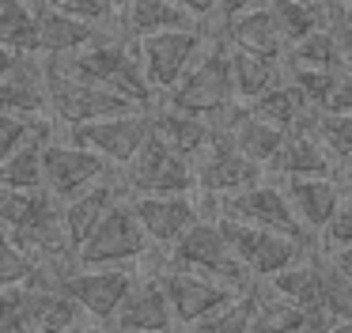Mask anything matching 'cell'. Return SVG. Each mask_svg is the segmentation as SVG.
I'll use <instances>...</instances> for the list:
<instances>
[{"label": "cell", "mask_w": 352, "mask_h": 333, "mask_svg": "<svg viewBox=\"0 0 352 333\" xmlns=\"http://www.w3.org/2000/svg\"><path fill=\"white\" fill-rule=\"evenodd\" d=\"M208 30L220 34L228 45H239V50H254V53H265V57H284L288 53V38H284L280 23L273 19L269 4L243 12L228 23H208Z\"/></svg>", "instance_id": "cell-22"}, {"label": "cell", "mask_w": 352, "mask_h": 333, "mask_svg": "<svg viewBox=\"0 0 352 333\" xmlns=\"http://www.w3.org/2000/svg\"><path fill=\"white\" fill-rule=\"evenodd\" d=\"M110 325L118 333H178V322L170 314V303L163 295L155 272H137V280L118 303Z\"/></svg>", "instance_id": "cell-14"}, {"label": "cell", "mask_w": 352, "mask_h": 333, "mask_svg": "<svg viewBox=\"0 0 352 333\" xmlns=\"http://www.w3.org/2000/svg\"><path fill=\"white\" fill-rule=\"evenodd\" d=\"M152 272H155V280H160L163 295H167L178 330L197 325L201 318H208L212 310H220L223 303H231L239 292H243V288H235V284H223V280L201 277V272H190V269H175V265H167V261L155 265Z\"/></svg>", "instance_id": "cell-7"}, {"label": "cell", "mask_w": 352, "mask_h": 333, "mask_svg": "<svg viewBox=\"0 0 352 333\" xmlns=\"http://www.w3.org/2000/svg\"><path fill=\"white\" fill-rule=\"evenodd\" d=\"M0 333H31V318H27V284L0 288Z\"/></svg>", "instance_id": "cell-39"}, {"label": "cell", "mask_w": 352, "mask_h": 333, "mask_svg": "<svg viewBox=\"0 0 352 333\" xmlns=\"http://www.w3.org/2000/svg\"><path fill=\"white\" fill-rule=\"evenodd\" d=\"M322 110H329V114H352V76L349 72H341V80H337V87L329 91V98H326V106Z\"/></svg>", "instance_id": "cell-44"}, {"label": "cell", "mask_w": 352, "mask_h": 333, "mask_svg": "<svg viewBox=\"0 0 352 333\" xmlns=\"http://www.w3.org/2000/svg\"><path fill=\"white\" fill-rule=\"evenodd\" d=\"M265 171L276 174V178H326V174H341L333 163V155L322 148L314 125L288 129Z\"/></svg>", "instance_id": "cell-17"}, {"label": "cell", "mask_w": 352, "mask_h": 333, "mask_svg": "<svg viewBox=\"0 0 352 333\" xmlns=\"http://www.w3.org/2000/svg\"><path fill=\"white\" fill-rule=\"evenodd\" d=\"M57 197L46 189H16V186H0V231H19V227L34 224L46 208H54Z\"/></svg>", "instance_id": "cell-30"}, {"label": "cell", "mask_w": 352, "mask_h": 333, "mask_svg": "<svg viewBox=\"0 0 352 333\" xmlns=\"http://www.w3.org/2000/svg\"><path fill=\"white\" fill-rule=\"evenodd\" d=\"M125 197V186H122V174L110 171L107 178L91 182L87 189H80L76 197H69V201H61V224H65V235H69L72 250L80 246V242L91 235V227L99 224L102 216H107L110 208H114L118 201Z\"/></svg>", "instance_id": "cell-20"}, {"label": "cell", "mask_w": 352, "mask_h": 333, "mask_svg": "<svg viewBox=\"0 0 352 333\" xmlns=\"http://www.w3.org/2000/svg\"><path fill=\"white\" fill-rule=\"evenodd\" d=\"M42 4L57 8V12H69V15H80V19H91V23H110L114 15L102 8V0H42Z\"/></svg>", "instance_id": "cell-43"}, {"label": "cell", "mask_w": 352, "mask_h": 333, "mask_svg": "<svg viewBox=\"0 0 352 333\" xmlns=\"http://www.w3.org/2000/svg\"><path fill=\"white\" fill-rule=\"evenodd\" d=\"M349 174H352V163H349Z\"/></svg>", "instance_id": "cell-53"}, {"label": "cell", "mask_w": 352, "mask_h": 333, "mask_svg": "<svg viewBox=\"0 0 352 333\" xmlns=\"http://www.w3.org/2000/svg\"><path fill=\"white\" fill-rule=\"evenodd\" d=\"M50 121V118H46ZM34 125L38 121H27V118H16V114H4L0 110V159H8L12 151L19 148V144L27 140V136L34 133Z\"/></svg>", "instance_id": "cell-42"}, {"label": "cell", "mask_w": 352, "mask_h": 333, "mask_svg": "<svg viewBox=\"0 0 352 333\" xmlns=\"http://www.w3.org/2000/svg\"><path fill=\"white\" fill-rule=\"evenodd\" d=\"M284 133H288V129L273 125V121H261V118H254V114L246 110V118L239 121V129H235V148L243 151L246 159H254V163L269 166V159L276 155V148H280Z\"/></svg>", "instance_id": "cell-31"}, {"label": "cell", "mask_w": 352, "mask_h": 333, "mask_svg": "<svg viewBox=\"0 0 352 333\" xmlns=\"http://www.w3.org/2000/svg\"><path fill=\"white\" fill-rule=\"evenodd\" d=\"M220 231L228 239V246L235 250V257L246 265L254 280H269L273 272L288 269V265L303 261L311 250H318L314 242L307 239H292V235H280V231H265V227H254V224H243V219H231V216H220Z\"/></svg>", "instance_id": "cell-3"}, {"label": "cell", "mask_w": 352, "mask_h": 333, "mask_svg": "<svg viewBox=\"0 0 352 333\" xmlns=\"http://www.w3.org/2000/svg\"><path fill=\"white\" fill-rule=\"evenodd\" d=\"M246 110H250L254 118L273 121V125H280V129H296L299 121H303L311 110H318V106L307 103L303 91H299L292 80H280V83H273L269 91H261L258 98H250Z\"/></svg>", "instance_id": "cell-28"}, {"label": "cell", "mask_w": 352, "mask_h": 333, "mask_svg": "<svg viewBox=\"0 0 352 333\" xmlns=\"http://www.w3.org/2000/svg\"><path fill=\"white\" fill-rule=\"evenodd\" d=\"M31 8H34V53H42V57H69V53L84 50L102 30V23L57 12L42 0H31Z\"/></svg>", "instance_id": "cell-18"}, {"label": "cell", "mask_w": 352, "mask_h": 333, "mask_svg": "<svg viewBox=\"0 0 352 333\" xmlns=\"http://www.w3.org/2000/svg\"><path fill=\"white\" fill-rule=\"evenodd\" d=\"M341 186H344V193H352V174H344V178H341Z\"/></svg>", "instance_id": "cell-52"}, {"label": "cell", "mask_w": 352, "mask_h": 333, "mask_svg": "<svg viewBox=\"0 0 352 333\" xmlns=\"http://www.w3.org/2000/svg\"><path fill=\"white\" fill-rule=\"evenodd\" d=\"M129 204L137 212L140 227H144L148 242H155L163 250L201 216L193 193H129Z\"/></svg>", "instance_id": "cell-15"}, {"label": "cell", "mask_w": 352, "mask_h": 333, "mask_svg": "<svg viewBox=\"0 0 352 333\" xmlns=\"http://www.w3.org/2000/svg\"><path fill=\"white\" fill-rule=\"evenodd\" d=\"M246 333H307V314L292 299L276 295L265 280H258V303Z\"/></svg>", "instance_id": "cell-29"}, {"label": "cell", "mask_w": 352, "mask_h": 333, "mask_svg": "<svg viewBox=\"0 0 352 333\" xmlns=\"http://www.w3.org/2000/svg\"><path fill=\"white\" fill-rule=\"evenodd\" d=\"M133 280H137V265H95V269H84V265H80V269L61 284V292L72 295L76 307L84 310L87 318L110 325V318H114L118 303L129 292Z\"/></svg>", "instance_id": "cell-13"}, {"label": "cell", "mask_w": 352, "mask_h": 333, "mask_svg": "<svg viewBox=\"0 0 352 333\" xmlns=\"http://www.w3.org/2000/svg\"><path fill=\"white\" fill-rule=\"evenodd\" d=\"M69 140L99 151L110 166L122 171V166L140 151V144L148 140V110H125V114H114V118L69 125Z\"/></svg>", "instance_id": "cell-12"}, {"label": "cell", "mask_w": 352, "mask_h": 333, "mask_svg": "<svg viewBox=\"0 0 352 333\" xmlns=\"http://www.w3.org/2000/svg\"><path fill=\"white\" fill-rule=\"evenodd\" d=\"M16 61H19V53H12V50H4V45H0V80L12 72V65H16Z\"/></svg>", "instance_id": "cell-49"}, {"label": "cell", "mask_w": 352, "mask_h": 333, "mask_svg": "<svg viewBox=\"0 0 352 333\" xmlns=\"http://www.w3.org/2000/svg\"><path fill=\"white\" fill-rule=\"evenodd\" d=\"M269 288H273L276 295H284V299H292L299 310L307 314V333H322L329 325L326 310H322V284H318V250H311V254L303 257V261L288 265V269L273 272V277L265 280Z\"/></svg>", "instance_id": "cell-21"}, {"label": "cell", "mask_w": 352, "mask_h": 333, "mask_svg": "<svg viewBox=\"0 0 352 333\" xmlns=\"http://www.w3.org/2000/svg\"><path fill=\"white\" fill-rule=\"evenodd\" d=\"M193 178H197L193 193L228 197V193H239V189H250L258 182H265V166L246 159L231 140H208L193 155Z\"/></svg>", "instance_id": "cell-11"}, {"label": "cell", "mask_w": 352, "mask_h": 333, "mask_svg": "<svg viewBox=\"0 0 352 333\" xmlns=\"http://www.w3.org/2000/svg\"><path fill=\"white\" fill-rule=\"evenodd\" d=\"M27 318H31V333H65L84 318V310L61 288H31L27 284Z\"/></svg>", "instance_id": "cell-26"}, {"label": "cell", "mask_w": 352, "mask_h": 333, "mask_svg": "<svg viewBox=\"0 0 352 333\" xmlns=\"http://www.w3.org/2000/svg\"><path fill=\"white\" fill-rule=\"evenodd\" d=\"M167 265L201 272V277L223 280V284H235V288L254 284V277L246 272V265L239 261L235 250L228 246V239H223L220 219H205V216H197L167 246Z\"/></svg>", "instance_id": "cell-1"}, {"label": "cell", "mask_w": 352, "mask_h": 333, "mask_svg": "<svg viewBox=\"0 0 352 333\" xmlns=\"http://www.w3.org/2000/svg\"><path fill=\"white\" fill-rule=\"evenodd\" d=\"M280 189L288 197L296 219L311 231V239L318 242L322 231H326L329 216H333L337 201H341L344 186L341 174H326V178H280Z\"/></svg>", "instance_id": "cell-19"}, {"label": "cell", "mask_w": 352, "mask_h": 333, "mask_svg": "<svg viewBox=\"0 0 352 333\" xmlns=\"http://www.w3.org/2000/svg\"><path fill=\"white\" fill-rule=\"evenodd\" d=\"M148 136H155V140L167 144L170 151H178V155L193 159L208 144V125H205L201 114L178 110L167 98H155V103L148 106Z\"/></svg>", "instance_id": "cell-23"}, {"label": "cell", "mask_w": 352, "mask_h": 333, "mask_svg": "<svg viewBox=\"0 0 352 333\" xmlns=\"http://www.w3.org/2000/svg\"><path fill=\"white\" fill-rule=\"evenodd\" d=\"M269 12L280 23L288 45L311 30L326 27V0H269Z\"/></svg>", "instance_id": "cell-32"}, {"label": "cell", "mask_w": 352, "mask_h": 333, "mask_svg": "<svg viewBox=\"0 0 352 333\" xmlns=\"http://www.w3.org/2000/svg\"><path fill=\"white\" fill-rule=\"evenodd\" d=\"M46 65V98H50V118L65 121V125H84V121H99V118H114L125 110H144L133 98L107 91L99 83H87L80 76L65 72L57 65V57H42Z\"/></svg>", "instance_id": "cell-2"}, {"label": "cell", "mask_w": 352, "mask_h": 333, "mask_svg": "<svg viewBox=\"0 0 352 333\" xmlns=\"http://www.w3.org/2000/svg\"><path fill=\"white\" fill-rule=\"evenodd\" d=\"M65 333H118L114 325H107V322H95V318H80L76 325H72V330H65Z\"/></svg>", "instance_id": "cell-48"}, {"label": "cell", "mask_w": 352, "mask_h": 333, "mask_svg": "<svg viewBox=\"0 0 352 333\" xmlns=\"http://www.w3.org/2000/svg\"><path fill=\"white\" fill-rule=\"evenodd\" d=\"M284 80H292L299 91H303V98L311 106H326L329 91L337 87V80H341V68H311V65H296V61H284Z\"/></svg>", "instance_id": "cell-38"}, {"label": "cell", "mask_w": 352, "mask_h": 333, "mask_svg": "<svg viewBox=\"0 0 352 333\" xmlns=\"http://www.w3.org/2000/svg\"><path fill=\"white\" fill-rule=\"evenodd\" d=\"M261 4H269V0H216V12L208 23H228V19H235V15H243V12H254V8H261Z\"/></svg>", "instance_id": "cell-45"}, {"label": "cell", "mask_w": 352, "mask_h": 333, "mask_svg": "<svg viewBox=\"0 0 352 333\" xmlns=\"http://www.w3.org/2000/svg\"><path fill=\"white\" fill-rule=\"evenodd\" d=\"M318 250H322V254H326L329 261L337 265V269L344 272V277L352 280V246H318Z\"/></svg>", "instance_id": "cell-46"}, {"label": "cell", "mask_w": 352, "mask_h": 333, "mask_svg": "<svg viewBox=\"0 0 352 333\" xmlns=\"http://www.w3.org/2000/svg\"><path fill=\"white\" fill-rule=\"evenodd\" d=\"M284 61H296V65H311V68H341V53H337V38L329 27H318L311 34L296 38L284 53ZM344 72V68H341Z\"/></svg>", "instance_id": "cell-36"}, {"label": "cell", "mask_w": 352, "mask_h": 333, "mask_svg": "<svg viewBox=\"0 0 352 333\" xmlns=\"http://www.w3.org/2000/svg\"><path fill=\"white\" fill-rule=\"evenodd\" d=\"M160 98H167L170 106H178V110L201 114V118H205L208 110H216L220 103L235 98V87H231V65H228V42L208 30V42H205V50H201V57L193 61L190 72Z\"/></svg>", "instance_id": "cell-5"}, {"label": "cell", "mask_w": 352, "mask_h": 333, "mask_svg": "<svg viewBox=\"0 0 352 333\" xmlns=\"http://www.w3.org/2000/svg\"><path fill=\"white\" fill-rule=\"evenodd\" d=\"M175 4L186 8L197 23H208V19H212V12H216V0H175Z\"/></svg>", "instance_id": "cell-47"}, {"label": "cell", "mask_w": 352, "mask_h": 333, "mask_svg": "<svg viewBox=\"0 0 352 333\" xmlns=\"http://www.w3.org/2000/svg\"><path fill=\"white\" fill-rule=\"evenodd\" d=\"M318 284H322V310L329 322L352 318V280L318 250Z\"/></svg>", "instance_id": "cell-35"}, {"label": "cell", "mask_w": 352, "mask_h": 333, "mask_svg": "<svg viewBox=\"0 0 352 333\" xmlns=\"http://www.w3.org/2000/svg\"><path fill=\"white\" fill-rule=\"evenodd\" d=\"M322 242L326 246H352V193H341L326 231H322Z\"/></svg>", "instance_id": "cell-41"}, {"label": "cell", "mask_w": 352, "mask_h": 333, "mask_svg": "<svg viewBox=\"0 0 352 333\" xmlns=\"http://www.w3.org/2000/svg\"><path fill=\"white\" fill-rule=\"evenodd\" d=\"M27 277H31V257L12 242L8 231H0V288L27 284Z\"/></svg>", "instance_id": "cell-40"}, {"label": "cell", "mask_w": 352, "mask_h": 333, "mask_svg": "<svg viewBox=\"0 0 352 333\" xmlns=\"http://www.w3.org/2000/svg\"><path fill=\"white\" fill-rule=\"evenodd\" d=\"M0 110L16 114V118H27V121H46L50 118L42 53H19V61L12 65V72L0 80Z\"/></svg>", "instance_id": "cell-16"}, {"label": "cell", "mask_w": 352, "mask_h": 333, "mask_svg": "<svg viewBox=\"0 0 352 333\" xmlns=\"http://www.w3.org/2000/svg\"><path fill=\"white\" fill-rule=\"evenodd\" d=\"M216 208H220V216H231V219H243V224L265 227V231H280V235H292V239L314 242L311 231L296 219L284 189L273 186V182H258V186H250V189L216 197Z\"/></svg>", "instance_id": "cell-10"}, {"label": "cell", "mask_w": 352, "mask_h": 333, "mask_svg": "<svg viewBox=\"0 0 352 333\" xmlns=\"http://www.w3.org/2000/svg\"><path fill=\"white\" fill-rule=\"evenodd\" d=\"M118 23H122V30L129 38L160 34V30H182V27H205L186 8H178L175 0H129L118 12Z\"/></svg>", "instance_id": "cell-24"}, {"label": "cell", "mask_w": 352, "mask_h": 333, "mask_svg": "<svg viewBox=\"0 0 352 333\" xmlns=\"http://www.w3.org/2000/svg\"><path fill=\"white\" fill-rule=\"evenodd\" d=\"M148 246L152 242H148L144 227H140L137 212L129 204V193H125L91 227V235L76 246V261L84 269H95V265H137V261H144Z\"/></svg>", "instance_id": "cell-4"}, {"label": "cell", "mask_w": 352, "mask_h": 333, "mask_svg": "<svg viewBox=\"0 0 352 333\" xmlns=\"http://www.w3.org/2000/svg\"><path fill=\"white\" fill-rule=\"evenodd\" d=\"M254 303H258V280H254L250 288H243L231 303H223L220 310H212V314L201 318L197 325H190L186 333H246L250 330Z\"/></svg>", "instance_id": "cell-33"}, {"label": "cell", "mask_w": 352, "mask_h": 333, "mask_svg": "<svg viewBox=\"0 0 352 333\" xmlns=\"http://www.w3.org/2000/svg\"><path fill=\"white\" fill-rule=\"evenodd\" d=\"M50 133H54V121H38L34 133L8 159H0V186L42 189V148H46Z\"/></svg>", "instance_id": "cell-27"}, {"label": "cell", "mask_w": 352, "mask_h": 333, "mask_svg": "<svg viewBox=\"0 0 352 333\" xmlns=\"http://www.w3.org/2000/svg\"><path fill=\"white\" fill-rule=\"evenodd\" d=\"M322 333H352V318H341V322H329Z\"/></svg>", "instance_id": "cell-50"}, {"label": "cell", "mask_w": 352, "mask_h": 333, "mask_svg": "<svg viewBox=\"0 0 352 333\" xmlns=\"http://www.w3.org/2000/svg\"><path fill=\"white\" fill-rule=\"evenodd\" d=\"M208 42V27H182V30H160V34H144L137 38L140 50V65H144V80L155 91V98L167 95L190 65L201 57Z\"/></svg>", "instance_id": "cell-6"}, {"label": "cell", "mask_w": 352, "mask_h": 333, "mask_svg": "<svg viewBox=\"0 0 352 333\" xmlns=\"http://www.w3.org/2000/svg\"><path fill=\"white\" fill-rule=\"evenodd\" d=\"M110 171H118V166H110L99 151L84 148V144L69 140V136L61 140V136L50 133L46 148H42V189L54 193L57 201L76 197L80 189H87L91 182L107 178Z\"/></svg>", "instance_id": "cell-9"}, {"label": "cell", "mask_w": 352, "mask_h": 333, "mask_svg": "<svg viewBox=\"0 0 352 333\" xmlns=\"http://www.w3.org/2000/svg\"><path fill=\"white\" fill-rule=\"evenodd\" d=\"M122 186L125 193H193L197 189L193 159L148 136L137 155L122 166Z\"/></svg>", "instance_id": "cell-8"}, {"label": "cell", "mask_w": 352, "mask_h": 333, "mask_svg": "<svg viewBox=\"0 0 352 333\" xmlns=\"http://www.w3.org/2000/svg\"><path fill=\"white\" fill-rule=\"evenodd\" d=\"M314 133H318L322 148L333 155L337 171L352 163V114H329V110H318L314 118Z\"/></svg>", "instance_id": "cell-37"}, {"label": "cell", "mask_w": 352, "mask_h": 333, "mask_svg": "<svg viewBox=\"0 0 352 333\" xmlns=\"http://www.w3.org/2000/svg\"><path fill=\"white\" fill-rule=\"evenodd\" d=\"M0 45L12 53H34L31 0H0Z\"/></svg>", "instance_id": "cell-34"}, {"label": "cell", "mask_w": 352, "mask_h": 333, "mask_svg": "<svg viewBox=\"0 0 352 333\" xmlns=\"http://www.w3.org/2000/svg\"><path fill=\"white\" fill-rule=\"evenodd\" d=\"M125 4H129V0H102V8H107L110 15H118V12H122V8H125Z\"/></svg>", "instance_id": "cell-51"}, {"label": "cell", "mask_w": 352, "mask_h": 333, "mask_svg": "<svg viewBox=\"0 0 352 333\" xmlns=\"http://www.w3.org/2000/svg\"><path fill=\"white\" fill-rule=\"evenodd\" d=\"M228 65H231V87H235L239 103H250L261 91L284 80V57H265L254 50H239L228 45Z\"/></svg>", "instance_id": "cell-25"}]
</instances>
